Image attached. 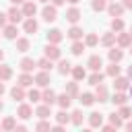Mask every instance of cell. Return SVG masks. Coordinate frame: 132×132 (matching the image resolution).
Here are the masks:
<instances>
[{"mask_svg": "<svg viewBox=\"0 0 132 132\" xmlns=\"http://www.w3.org/2000/svg\"><path fill=\"white\" fill-rule=\"evenodd\" d=\"M64 93H68L72 99L74 97H78V80H72V82H66V91Z\"/></svg>", "mask_w": 132, "mask_h": 132, "instance_id": "cell-35", "label": "cell"}, {"mask_svg": "<svg viewBox=\"0 0 132 132\" xmlns=\"http://www.w3.org/2000/svg\"><path fill=\"white\" fill-rule=\"evenodd\" d=\"M113 89L116 91H126V89H130V78L128 76H113Z\"/></svg>", "mask_w": 132, "mask_h": 132, "instance_id": "cell-10", "label": "cell"}, {"mask_svg": "<svg viewBox=\"0 0 132 132\" xmlns=\"http://www.w3.org/2000/svg\"><path fill=\"white\" fill-rule=\"evenodd\" d=\"M87 66L91 68V70H101V66H103V60H101V56H91L89 60H87Z\"/></svg>", "mask_w": 132, "mask_h": 132, "instance_id": "cell-25", "label": "cell"}, {"mask_svg": "<svg viewBox=\"0 0 132 132\" xmlns=\"http://www.w3.org/2000/svg\"><path fill=\"white\" fill-rule=\"evenodd\" d=\"M82 120H85V116H82L80 109H74V111L70 113V124H74V126H82Z\"/></svg>", "mask_w": 132, "mask_h": 132, "instance_id": "cell-36", "label": "cell"}, {"mask_svg": "<svg viewBox=\"0 0 132 132\" xmlns=\"http://www.w3.org/2000/svg\"><path fill=\"white\" fill-rule=\"evenodd\" d=\"M37 29H39V23L35 21V16H25L23 19V31L27 35H35Z\"/></svg>", "mask_w": 132, "mask_h": 132, "instance_id": "cell-1", "label": "cell"}, {"mask_svg": "<svg viewBox=\"0 0 132 132\" xmlns=\"http://www.w3.org/2000/svg\"><path fill=\"white\" fill-rule=\"evenodd\" d=\"M95 101H99V103L109 101V91H107V87H105L103 82L95 85Z\"/></svg>", "mask_w": 132, "mask_h": 132, "instance_id": "cell-5", "label": "cell"}, {"mask_svg": "<svg viewBox=\"0 0 132 132\" xmlns=\"http://www.w3.org/2000/svg\"><path fill=\"white\" fill-rule=\"evenodd\" d=\"M14 126H16V120L12 118V116H8V118H4L2 120V130H14Z\"/></svg>", "mask_w": 132, "mask_h": 132, "instance_id": "cell-42", "label": "cell"}, {"mask_svg": "<svg viewBox=\"0 0 132 132\" xmlns=\"http://www.w3.org/2000/svg\"><path fill=\"white\" fill-rule=\"evenodd\" d=\"M16 116H19L21 120H29V118L33 116V107H31L29 103H21L19 109H16Z\"/></svg>", "mask_w": 132, "mask_h": 132, "instance_id": "cell-15", "label": "cell"}, {"mask_svg": "<svg viewBox=\"0 0 132 132\" xmlns=\"http://www.w3.org/2000/svg\"><path fill=\"white\" fill-rule=\"evenodd\" d=\"M130 54H132V45H130Z\"/></svg>", "mask_w": 132, "mask_h": 132, "instance_id": "cell-62", "label": "cell"}, {"mask_svg": "<svg viewBox=\"0 0 132 132\" xmlns=\"http://www.w3.org/2000/svg\"><path fill=\"white\" fill-rule=\"evenodd\" d=\"M101 45H105V47H111V45H116V33H113V31H107V33H103V37H101Z\"/></svg>", "mask_w": 132, "mask_h": 132, "instance_id": "cell-27", "label": "cell"}, {"mask_svg": "<svg viewBox=\"0 0 132 132\" xmlns=\"http://www.w3.org/2000/svg\"><path fill=\"white\" fill-rule=\"evenodd\" d=\"M35 130H52V126H50V122H45V120H41L37 126H35Z\"/></svg>", "mask_w": 132, "mask_h": 132, "instance_id": "cell-46", "label": "cell"}, {"mask_svg": "<svg viewBox=\"0 0 132 132\" xmlns=\"http://www.w3.org/2000/svg\"><path fill=\"white\" fill-rule=\"evenodd\" d=\"M56 97H58V95H56L52 89L45 87V91L41 93V103H45V105H54V103H56Z\"/></svg>", "mask_w": 132, "mask_h": 132, "instance_id": "cell-19", "label": "cell"}, {"mask_svg": "<svg viewBox=\"0 0 132 132\" xmlns=\"http://www.w3.org/2000/svg\"><path fill=\"white\" fill-rule=\"evenodd\" d=\"M78 101H80L82 107H91L95 103V93H80L78 95Z\"/></svg>", "mask_w": 132, "mask_h": 132, "instance_id": "cell-22", "label": "cell"}, {"mask_svg": "<svg viewBox=\"0 0 132 132\" xmlns=\"http://www.w3.org/2000/svg\"><path fill=\"white\" fill-rule=\"evenodd\" d=\"M107 58H109V62H120V60L124 58V50H122L120 45H118V47H116V45H111V47H109V52H107Z\"/></svg>", "mask_w": 132, "mask_h": 132, "instance_id": "cell-12", "label": "cell"}, {"mask_svg": "<svg viewBox=\"0 0 132 132\" xmlns=\"http://www.w3.org/2000/svg\"><path fill=\"white\" fill-rule=\"evenodd\" d=\"M2 35H4L6 39H10V41H12V39H16V37H19V27H16L14 23H8L6 27H2Z\"/></svg>", "mask_w": 132, "mask_h": 132, "instance_id": "cell-9", "label": "cell"}, {"mask_svg": "<svg viewBox=\"0 0 132 132\" xmlns=\"http://www.w3.org/2000/svg\"><path fill=\"white\" fill-rule=\"evenodd\" d=\"M130 35H132V25H130Z\"/></svg>", "mask_w": 132, "mask_h": 132, "instance_id": "cell-61", "label": "cell"}, {"mask_svg": "<svg viewBox=\"0 0 132 132\" xmlns=\"http://www.w3.org/2000/svg\"><path fill=\"white\" fill-rule=\"evenodd\" d=\"M70 70H72V64H70L68 60H60V62H58V72H60L62 76L70 74Z\"/></svg>", "mask_w": 132, "mask_h": 132, "instance_id": "cell-34", "label": "cell"}, {"mask_svg": "<svg viewBox=\"0 0 132 132\" xmlns=\"http://www.w3.org/2000/svg\"><path fill=\"white\" fill-rule=\"evenodd\" d=\"M10 97L14 99V103H16V101H23V99H27L25 87H21V85H14V87L10 89Z\"/></svg>", "mask_w": 132, "mask_h": 132, "instance_id": "cell-14", "label": "cell"}, {"mask_svg": "<svg viewBox=\"0 0 132 132\" xmlns=\"http://www.w3.org/2000/svg\"><path fill=\"white\" fill-rule=\"evenodd\" d=\"M14 130H16V132H23V130H27V126H25V124H19V126H14Z\"/></svg>", "mask_w": 132, "mask_h": 132, "instance_id": "cell-51", "label": "cell"}, {"mask_svg": "<svg viewBox=\"0 0 132 132\" xmlns=\"http://www.w3.org/2000/svg\"><path fill=\"white\" fill-rule=\"evenodd\" d=\"M33 82H35L37 87L45 89V87H47V85L52 82V80H50V72H47V70H39V72H37V74L33 76Z\"/></svg>", "mask_w": 132, "mask_h": 132, "instance_id": "cell-6", "label": "cell"}, {"mask_svg": "<svg viewBox=\"0 0 132 132\" xmlns=\"http://www.w3.org/2000/svg\"><path fill=\"white\" fill-rule=\"evenodd\" d=\"M39 2H43V4H47V2H50V0H39Z\"/></svg>", "mask_w": 132, "mask_h": 132, "instance_id": "cell-60", "label": "cell"}, {"mask_svg": "<svg viewBox=\"0 0 132 132\" xmlns=\"http://www.w3.org/2000/svg\"><path fill=\"white\" fill-rule=\"evenodd\" d=\"M2 60H4V52L0 50V62H2Z\"/></svg>", "mask_w": 132, "mask_h": 132, "instance_id": "cell-58", "label": "cell"}, {"mask_svg": "<svg viewBox=\"0 0 132 132\" xmlns=\"http://www.w3.org/2000/svg\"><path fill=\"white\" fill-rule=\"evenodd\" d=\"M101 124H103V113H99V111L89 113V126L91 128H101Z\"/></svg>", "mask_w": 132, "mask_h": 132, "instance_id": "cell-20", "label": "cell"}, {"mask_svg": "<svg viewBox=\"0 0 132 132\" xmlns=\"http://www.w3.org/2000/svg\"><path fill=\"white\" fill-rule=\"evenodd\" d=\"M124 128H126V130H130V132H132V122H126V124H124Z\"/></svg>", "mask_w": 132, "mask_h": 132, "instance_id": "cell-55", "label": "cell"}, {"mask_svg": "<svg viewBox=\"0 0 132 132\" xmlns=\"http://www.w3.org/2000/svg\"><path fill=\"white\" fill-rule=\"evenodd\" d=\"M37 68H39V70H47V72H50V70L54 68V60H50V58H45V56H43V58H39V60H37Z\"/></svg>", "mask_w": 132, "mask_h": 132, "instance_id": "cell-30", "label": "cell"}, {"mask_svg": "<svg viewBox=\"0 0 132 132\" xmlns=\"http://www.w3.org/2000/svg\"><path fill=\"white\" fill-rule=\"evenodd\" d=\"M4 91H6V87H4V80H0V97L4 95Z\"/></svg>", "mask_w": 132, "mask_h": 132, "instance_id": "cell-53", "label": "cell"}, {"mask_svg": "<svg viewBox=\"0 0 132 132\" xmlns=\"http://www.w3.org/2000/svg\"><path fill=\"white\" fill-rule=\"evenodd\" d=\"M118 113H120V118H122V120H128V118H132V109H130L126 103H124V105H120Z\"/></svg>", "mask_w": 132, "mask_h": 132, "instance_id": "cell-45", "label": "cell"}, {"mask_svg": "<svg viewBox=\"0 0 132 132\" xmlns=\"http://www.w3.org/2000/svg\"><path fill=\"white\" fill-rule=\"evenodd\" d=\"M103 78H105V74H103L101 70H93V74H89V78H87V80H89V85H93V87H95V85L103 82Z\"/></svg>", "mask_w": 132, "mask_h": 132, "instance_id": "cell-28", "label": "cell"}, {"mask_svg": "<svg viewBox=\"0 0 132 132\" xmlns=\"http://www.w3.org/2000/svg\"><path fill=\"white\" fill-rule=\"evenodd\" d=\"M70 74H72V78H74V80H78V82L87 78V70H85V66H72Z\"/></svg>", "mask_w": 132, "mask_h": 132, "instance_id": "cell-21", "label": "cell"}, {"mask_svg": "<svg viewBox=\"0 0 132 132\" xmlns=\"http://www.w3.org/2000/svg\"><path fill=\"white\" fill-rule=\"evenodd\" d=\"M50 2H52V4H54V6H56V8H58V6H62V4H64V2H66V0H50Z\"/></svg>", "mask_w": 132, "mask_h": 132, "instance_id": "cell-50", "label": "cell"}, {"mask_svg": "<svg viewBox=\"0 0 132 132\" xmlns=\"http://www.w3.org/2000/svg\"><path fill=\"white\" fill-rule=\"evenodd\" d=\"M126 76H128V78H130V80H132V64H130V66H128V70H126Z\"/></svg>", "mask_w": 132, "mask_h": 132, "instance_id": "cell-54", "label": "cell"}, {"mask_svg": "<svg viewBox=\"0 0 132 132\" xmlns=\"http://www.w3.org/2000/svg\"><path fill=\"white\" fill-rule=\"evenodd\" d=\"M91 8H93L95 12H101V10L107 8V0H93V2H91Z\"/></svg>", "mask_w": 132, "mask_h": 132, "instance_id": "cell-43", "label": "cell"}, {"mask_svg": "<svg viewBox=\"0 0 132 132\" xmlns=\"http://www.w3.org/2000/svg\"><path fill=\"white\" fill-rule=\"evenodd\" d=\"M109 2H111V0H109Z\"/></svg>", "mask_w": 132, "mask_h": 132, "instance_id": "cell-64", "label": "cell"}, {"mask_svg": "<svg viewBox=\"0 0 132 132\" xmlns=\"http://www.w3.org/2000/svg\"><path fill=\"white\" fill-rule=\"evenodd\" d=\"M85 47H87V45H85V41H82V39H76V41L72 43L70 52H72V56H80V54L85 52Z\"/></svg>", "mask_w": 132, "mask_h": 132, "instance_id": "cell-33", "label": "cell"}, {"mask_svg": "<svg viewBox=\"0 0 132 132\" xmlns=\"http://www.w3.org/2000/svg\"><path fill=\"white\" fill-rule=\"evenodd\" d=\"M66 2H70V4H78L80 0H66Z\"/></svg>", "mask_w": 132, "mask_h": 132, "instance_id": "cell-57", "label": "cell"}, {"mask_svg": "<svg viewBox=\"0 0 132 132\" xmlns=\"http://www.w3.org/2000/svg\"><path fill=\"white\" fill-rule=\"evenodd\" d=\"M107 12H109V16H122L124 14V6H122V2H116V0H111L109 4H107V8H105Z\"/></svg>", "mask_w": 132, "mask_h": 132, "instance_id": "cell-7", "label": "cell"}, {"mask_svg": "<svg viewBox=\"0 0 132 132\" xmlns=\"http://www.w3.org/2000/svg\"><path fill=\"white\" fill-rule=\"evenodd\" d=\"M66 35H68V37H70L72 41H76V39H82V35H85V31H82V29H80L78 25H72V27L68 29V33H66Z\"/></svg>", "mask_w": 132, "mask_h": 132, "instance_id": "cell-23", "label": "cell"}, {"mask_svg": "<svg viewBox=\"0 0 132 132\" xmlns=\"http://www.w3.org/2000/svg\"><path fill=\"white\" fill-rule=\"evenodd\" d=\"M6 16H8V23H21L23 19H25V14H23V10L16 6V4H12L10 8H8V12H6Z\"/></svg>", "mask_w": 132, "mask_h": 132, "instance_id": "cell-2", "label": "cell"}, {"mask_svg": "<svg viewBox=\"0 0 132 132\" xmlns=\"http://www.w3.org/2000/svg\"><path fill=\"white\" fill-rule=\"evenodd\" d=\"M64 39V33L60 29H50L47 31V43H60Z\"/></svg>", "mask_w": 132, "mask_h": 132, "instance_id": "cell-18", "label": "cell"}, {"mask_svg": "<svg viewBox=\"0 0 132 132\" xmlns=\"http://www.w3.org/2000/svg\"><path fill=\"white\" fill-rule=\"evenodd\" d=\"M111 31H113V33L124 31V19H122V16H113V19H111Z\"/></svg>", "mask_w": 132, "mask_h": 132, "instance_id": "cell-38", "label": "cell"}, {"mask_svg": "<svg viewBox=\"0 0 132 132\" xmlns=\"http://www.w3.org/2000/svg\"><path fill=\"white\" fill-rule=\"evenodd\" d=\"M16 41V52H29V47H31V41H29V37H16L14 39Z\"/></svg>", "mask_w": 132, "mask_h": 132, "instance_id": "cell-24", "label": "cell"}, {"mask_svg": "<svg viewBox=\"0 0 132 132\" xmlns=\"http://www.w3.org/2000/svg\"><path fill=\"white\" fill-rule=\"evenodd\" d=\"M109 101H111L113 105H118V107H120V105H124V103L128 101V95H126L124 91H116V95H113Z\"/></svg>", "mask_w": 132, "mask_h": 132, "instance_id": "cell-29", "label": "cell"}, {"mask_svg": "<svg viewBox=\"0 0 132 132\" xmlns=\"http://www.w3.org/2000/svg\"><path fill=\"white\" fill-rule=\"evenodd\" d=\"M122 6L126 10H132V0H122Z\"/></svg>", "mask_w": 132, "mask_h": 132, "instance_id": "cell-48", "label": "cell"}, {"mask_svg": "<svg viewBox=\"0 0 132 132\" xmlns=\"http://www.w3.org/2000/svg\"><path fill=\"white\" fill-rule=\"evenodd\" d=\"M80 16H82V14H80V10H78L76 6H72V8H68V10H66V21H68V23H72V25H76V23L80 21Z\"/></svg>", "mask_w": 132, "mask_h": 132, "instance_id": "cell-17", "label": "cell"}, {"mask_svg": "<svg viewBox=\"0 0 132 132\" xmlns=\"http://www.w3.org/2000/svg\"><path fill=\"white\" fill-rule=\"evenodd\" d=\"M43 56H45V58H50V60H60V58H62V50L58 47V43H47V45H45Z\"/></svg>", "mask_w": 132, "mask_h": 132, "instance_id": "cell-4", "label": "cell"}, {"mask_svg": "<svg viewBox=\"0 0 132 132\" xmlns=\"http://www.w3.org/2000/svg\"><path fill=\"white\" fill-rule=\"evenodd\" d=\"M12 78V68L8 64H0V80H10Z\"/></svg>", "mask_w": 132, "mask_h": 132, "instance_id": "cell-32", "label": "cell"}, {"mask_svg": "<svg viewBox=\"0 0 132 132\" xmlns=\"http://www.w3.org/2000/svg\"><path fill=\"white\" fill-rule=\"evenodd\" d=\"M97 43H99V37H97L95 33H87V35H85V45H87V47H95Z\"/></svg>", "mask_w": 132, "mask_h": 132, "instance_id": "cell-40", "label": "cell"}, {"mask_svg": "<svg viewBox=\"0 0 132 132\" xmlns=\"http://www.w3.org/2000/svg\"><path fill=\"white\" fill-rule=\"evenodd\" d=\"M39 120H47L50 116H52V105H45V103H41V105H37L35 107V111H33Z\"/></svg>", "mask_w": 132, "mask_h": 132, "instance_id": "cell-11", "label": "cell"}, {"mask_svg": "<svg viewBox=\"0 0 132 132\" xmlns=\"http://www.w3.org/2000/svg\"><path fill=\"white\" fill-rule=\"evenodd\" d=\"M101 130H105V132H111V130H116V128H113L111 124H107V126H103V124H101Z\"/></svg>", "mask_w": 132, "mask_h": 132, "instance_id": "cell-49", "label": "cell"}, {"mask_svg": "<svg viewBox=\"0 0 132 132\" xmlns=\"http://www.w3.org/2000/svg\"><path fill=\"white\" fill-rule=\"evenodd\" d=\"M116 43H118L122 50H124V47H130V45H132V35L120 31V33H116Z\"/></svg>", "mask_w": 132, "mask_h": 132, "instance_id": "cell-8", "label": "cell"}, {"mask_svg": "<svg viewBox=\"0 0 132 132\" xmlns=\"http://www.w3.org/2000/svg\"><path fill=\"white\" fill-rule=\"evenodd\" d=\"M10 2H12V4H16V6H19V4H23V2H25V0H10Z\"/></svg>", "mask_w": 132, "mask_h": 132, "instance_id": "cell-56", "label": "cell"}, {"mask_svg": "<svg viewBox=\"0 0 132 132\" xmlns=\"http://www.w3.org/2000/svg\"><path fill=\"white\" fill-rule=\"evenodd\" d=\"M120 72H122V68H120V64H118V62H111V64L105 68V74H107V76H111V78H113V76H118Z\"/></svg>", "mask_w": 132, "mask_h": 132, "instance_id": "cell-39", "label": "cell"}, {"mask_svg": "<svg viewBox=\"0 0 132 132\" xmlns=\"http://www.w3.org/2000/svg\"><path fill=\"white\" fill-rule=\"evenodd\" d=\"M41 19H43L45 23H54V21L58 19V10H56V6H54V4H45L43 10H41Z\"/></svg>", "mask_w": 132, "mask_h": 132, "instance_id": "cell-3", "label": "cell"}, {"mask_svg": "<svg viewBox=\"0 0 132 132\" xmlns=\"http://www.w3.org/2000/svg\"><path fill=\"white\" fill-rule=\"evenodd\" d=\"M130 95H132V87H130Z\"/></svg>", "mask_w": 132, "mask_h": 132, "instance_id": "cell-63", "label": "cell"}, {"mask_svg": "<svg viewBox=\"0 0 132 132\" xmlns=\"http://www.w3.org/2000/svg\"><path fill=\"white\" fill-rule=\"evenodd\" d=\"M6 25H8V16H6L4 12H0V29H2V27H6Z\"/></svg>", "mask_w": 132, "mask_h": 132, "instance_id": "cell-47", "label": "cell"}, {"mask_svg": "<svg viewBox=\"0 0 132 132\" xmlns=\"http://www.w3.org/2000/svg\"><path fill=\"white\" fill-rule=\"evenodd\" d=\"M2 109H4V103H2V99H0V111H2Z\"/></svg>", "mask_w": 132, "mask_h": 132, "instance_id": "cell-59", "label": "cell"}, {"mask_svg": "<svg viewBox=\"0 0 132 132\" xmlns=\"http://www.w3.org/2000/svg\"><path fill=\"white\" fill-rule=\"evenodd\" d=\"M19 66H21L23 72H33V70L37 68V60H33V58H23V60L19 62Z\"/></svg>", "mask_w": 132, "mask_h": 132, "instance_id": "cell-13", "label": "cell"}, {"mask_svg": "<svg viewBox=\"0 0 132 132\" xmlns=\"http://www.w3.org/2000/svg\"><path fill=\"white\" fill-rule=\"evenodd\" d=\"M16 85H21V87H25V89L31 87V85H33V74H31V72H23V74L19 76V82H16Z\"/></svg>", "mask_w": 132, "mask_h": 132, "instance_id": "cell-31", "label": "cell"}, {"mask_svg": "<svg viewBox=\"0 0 132 132\" xmlns=\"http://www.w3.org/2000/svg\"><path fill=\"white\" fill-rule=\"evenodd\" d=\"M21 10H23V14H25V16H35V14H37V4H35V2L25 0V2H23V6H21Z\"/></svg>", "mask_w": 132, "mask_h": 132, "instance_id": "cell-16", "label": "cell"}, {"mask_svg": "<svg viewBox=\"0 0 132 132\" xmlns=\"http://www.w3.org/2000/svg\"><path fill=\"white\" fill-rule=\"evenodd\" d=\"M27 99H29L31 103H39V101H41V93H39L37 89H31V91L27 93Z\"/></svg>", "mask_w": 132, "mask_h": 132, "instance_id": "cell-44", "label": "cell"}, {"mask_svg": "<svg viewBox=\"0 0 132 132\" xmlns=\"http://www.w3.org/2000/svg\"><path fill=\"white\" fill-rule=\"evenodd\" d=\"M109 124H111L113 128H122V126H124V120L120 118V113H118V111H113V113L109 116Z\"/></svg>", "mask_w": 132, "mask_h": 132, "instance_id": "cell-41", "label": "cell"}, {"mask_svg": "<svg viewBox=\"0 0 132 132\" xmlns=\"http://www.w3.org/2000/svg\"><path fill=\"white\" fill-rule=\"evenodd\" d=\"M52 130H54V132H62V130H64V126H62V124H56Z\"/></svg>", "mask_w": 132, "mask_h": 132, "instance_id": "cell-52", "label": "cell"}, {"mask_svg": "<svg viewBox=\"0 0 132 132\" xmlns=\"http://www.w3.org/2000/svg\"><path fill=\"white\" fill-rule=\"evenodd\" d=\"M56 122L58 124H70V113H68V109H60L58 113H56Z\"/></svg>", "mask_w": 132, "mask_h": 132, "instance_id": "cell-37", "label": "cell"}, {"mask_svg": "<svg viewBox=\"0 0 132 132\" xmlns=\"http://www.w3.org/2000/svg\"><path fill=\"white\" fill-rule=\"evenodd\" d=\"M56 103H58L62 109H68V107H70V103H72V97H70L68 93H62V95H58V97H56Z\"/></svg>", "mask_w": 132, "mask_h": 132, "instance_id": "cell-26", "label": "cell"}]
</instances>
